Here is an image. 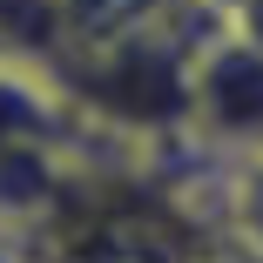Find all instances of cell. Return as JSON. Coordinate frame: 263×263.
<instances>
[{"mask_svg":"<svg viewBox=\"0 0 263 263\" xmlns=\"http://www.w3.org/2000/svg\"><path fill=\"white\" fill-rule=\"evenodd\" d=\"M216 27H230V34L250 41V47H263V0H236V7H230Z\"/></svg>","mask_w":263,"mask_h":263,"instance_id":"obj_3","label":"cell"},{"mask_svg":"<svg viewBox=\"0 0 263 263\" xmlns=\"http://www.w3.org/2000/svg\"><path fill=\"white\" fill-rule=\"evenodd\" d=\"M182 122H196L216 148H263V47L216 27L189 61Z\"/></svg>","mask_w":263,"mask_h":263,"instance_id":"obj_1","label":"cell"},{"mask_svg":"<svg viewBox=\"0 0 263 263\" xmlns=\"http://www.w3.org/2000/svg\"><path fill=\"white\" fill-rule=\"evenodd\" d=\"M196 7H202V14H216V21H223V14L236 7V0H196Z\"/></svg>","mask_w":263,"mask_h":263,"instance_id":"obj_4","label":"cell"},{"mask_svg":"<svg viewBox=\"0 0 263 263\" xmlns=\"http://www.w3.org/2000/svg\"><path fill=\"white\" fill-rule=\"evenodd\" d=\"M236 216L250 250H263V148H236Z\"/></svg>","mask_w":263,"mask_h":263,"instance_id":"obj_2","label":"cell"}]
</instances>
